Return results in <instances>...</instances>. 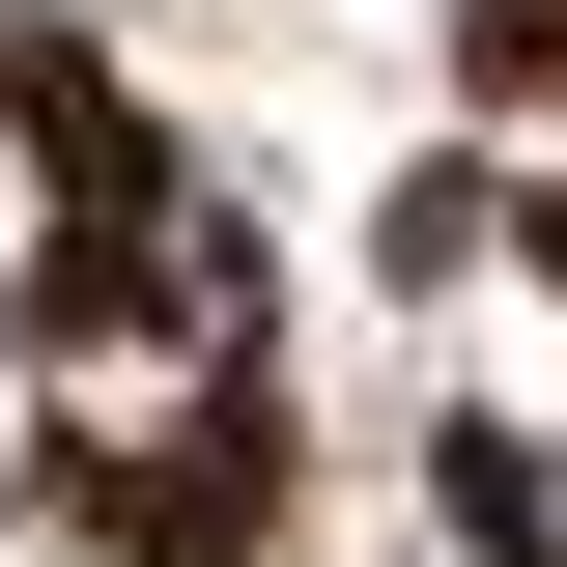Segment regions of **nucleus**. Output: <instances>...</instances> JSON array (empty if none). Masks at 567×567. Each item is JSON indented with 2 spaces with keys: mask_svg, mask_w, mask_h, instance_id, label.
Instances as JSON below:
<instances>
[{
  "mask_svg": "<svg viewBox=\"0 0 567 567\" xmlns=\"http://www.w3.org/2000/svg\"><path fill=\"white\" fill-rule=\"evenodd\" d=\"M0 567H142V539H85V511H0Z\"/></svg>",
  "mask_w": 567,
  "mask_h": 567,
  "instance_id": "1",
  "label": "nucleus"
}]
</instances>
